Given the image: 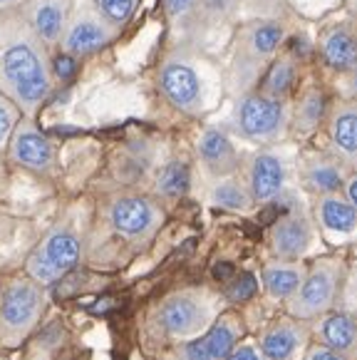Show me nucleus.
Returning <instances> with one entry per match:
<instances>
[{"instance_id": "1", "label": "nucleus", "mask_w": 357, "mask_h": 360, "mask_svg": "<svg viewBox=\"0 0 357 360\" xmlns=\"http://www.w3.org/2000/svg\"><path fill=\"white\" fill-rule=\"evenodd\" d=\"M53 50L30 30L20 8L0 13V95H6L22 117L35 120L55 90Z\"/></svg>"}, {"instance_id": "2", "label": "nucleus", "mask_w": 357, "mask_h": 360, "mask_svg": "<svg viewBox=\"0 0 357 360\" xmlns=\"http://www.w3.org/2000/svg\"><path fill=\"white\" fill-rule=\"evenodd\" d=\"M157 85L164 100L181 115L204 117L223 95V70L206 58L194 43H181L164 55L157 70Z\"/></svg>"}, {"instance_id": "3", "label": "nucleus", "mask_w": 357, "mask_h": 360, "mask_svg": "<svg viewBox=\"0 0 357 360\" xmlns=\"http://www.w3.org/2000/svg\"><path fill=\"white\" fill-rule=\"evenodd\" d=\"M283 20L268 18H248L236 27L231 40L228 65L223 70V92L233 100L256 90L268 65L283 50L285 43Z\"/></svg>"}, {"instance_id": "4", "label": "nucleus", "mask_w": 357, "mask_h": 360, "mask_svg": "<svg viewBox=\"0 0 357 360\" xmlns=\"http://www.w3.org/2000/svg\"><path fill=\"white\" fill-rule=\"evenodd\" d=\"M226 311L223 293L209 286H189L164 296L149 316V335L159 343H186L211 328Z\"/></svg>"}, {"instance_id": "5", "label": "nucleus", "mask_w": 357, "mask_h": 360, "mask_svg": "<svg viewBox=\"0 0 357 360\" xmlns=\"http://www.w3.org/2000/svg\"><path fill=\"white\" fill-rule=\"evenodd\" d=\"M48 311L45 286L32 281L27 274L13 276L0 288V345L18 348L22 345Z\"/></svg>"}, {"instance_id": "6", "label": "nucleus", "mask_w": 357, "mask_h": 360, "mask_svg": "<svg viewBox=\"0 0 357 360\" xmlns=\"http://www.w3.org/2000/svg\"><path fill=\"white\" fill-rule=\"evenodd\" d=\"M231 124L233 132L246 142L261 144V147L278 144L290 132V102L251 90L236 97Z\"/></svg>"}, {"instance_id": "7", "label": "nucleus", "mask_w": 357, "mask_h": 360, "mask_svg": "<svg viewBox=\"0 0 357 360\" xmlns=\"http://www.w3.org/2000/svg\"><path fill=\"white\" fill-rule=\"evenodd\" d=\"M345 269L347 264L340 256H320L313 261L305 271L303 283L288 301V316L313 323L325 313L335 311Z\"/></svg>"}, {"instance_id": "8", "label": "nucleus", "mask_w": 357, "mask_h": 360, "mask_svg": "<svg viewBox=\"0 0 357 360\" xmlns=\"http://www.w3.org/2000/svg\"><path fill=\"white\" fill-rule=\"evenodd\" d=\"M283 202V212L273 221L268 241H271V254L273 259L283 261H305V256L313 254L318 241V229L308 209L300 202L298 191L288 189L275 199Z\"/></svg>"}, {"instance_id": "9", "label": "nucleus", "mask_w": 357, "mask_h": 360, "mask_svg": "<svg viewBox=\"0 0 357 360\" xmlns=\"http://www.w3.org/2000/svg\"><path fill=\"white\" fill-rule=\"evenodd\" d=\"M82 238L70 224H55L25 261V274L40 286H53L79 264Z\"/></svg>"}, {"instance_id": "10", "label": "nucleus", "mask_w": 357, "mask_h": 360, "mask_svg": "<svg viewBox=\"0 0 357 360\" xmlns=\"http://www.w3.org/2000/svg\"><path fill=\"white\" fill-rule=\"evenodd\" d=\"M167 212L159 204V199L137 191H124L117 194L107 204V221L112 231L129 244H147L154 233L162 229Z\"/></svg>"}, {"instance_id": "11", "label": "nucleus", "mask_w": 357, "mask_h": 360, "mask_svg": "<svg viewBox=\"0 0 357 360\" xmlns=\"http://www.w3.org/2000/svg\"><path fill=\"white\" fill-rule=\"evenodd\" d=\"M117 35L119 30L97 13L92 0H74L58 50L72 55L74 60H84L102 53L112 40H117Z\"/></svg>"}, {"instance_id": "12", "label": "nucleus", "mask_w": 357, "mask_h": 360, "mask_svg": "<svg viewBox=\"0 0 357 360\" xmlns=\"http://www.w3.org/2000/svg\"><path fill=\"white\" fill-rule=\"evenodd\" d=\"M290 172H293V154L283 147H261L253 152L246 162V181L253 196V204H273L285 189H288Z\"/></svg>"}, {"instance_id": "13", "label": "nucleus", "mask_w": 357, "mask_h": 360, "mask_svg": "<svg viewBox=\"0 0 357 360\" xmlns=\"http://www.w3.org/2000/svg\"><path fill=\"white\" fill-rule=\"evenodd\" d=\"M243 335H246L243 316L233 308H226L199 338L171 345L167 360H226Z\"/></svg>"}, {"instance_id": "14", "label": "nucleus", "mask_w": 357, "mask_h": 360, "mask_svg": "<svg viewBox=\"0 0 357 360\" xmlns=\"http://www.w3.org/2000/svg\"><path fill=\"white\" fill-rule=\"evenodd\" d=\"M6 152L13 165H18L20 169L40 176L58 174V149H55L53 139L42 132L30 117H22L18 122Z\"/></svg>"}, {"instance_id": "15", "label": "nucleus", "mask_w": 357, "mask_h": 360, "mask_svg": "<svg viewBox=\"0 0 357 360\" xmlns=\"http://www.w3.org/2000/svg\"><path fill=\"white\" fill-rule=\"evenodd\" d=\"M263 360H303L313 343V323L293 316H280L266 326L258 335Z\"/></svg>"}, {"instance_id": "16", "label": "nucleus", "mask_w": 357, "mask_h": 360, "mask_svg": "<svg viewBox=\"0 0 357 360\" xmlns=\"http://www.w3.org/2000/svg\"><path fill=\"white\" fill-rule=\"evenodd\" d=\"M313 221L327 244L345 246L357 241V212L352 204L340 194L316 196L313 204Z\"/></svg>"}, {"instance_id": "17", "label": "nucleus", "mask_w": 357, "mask_h": 360, "mask_svg": "<svg viewBox=\"0 0 357 360\" xmlns=\"http://www.w3.org/2000/svg\"><path fill=\"white\" fill-rule=\"evenodd\" d=\"M298 181L300 189L313 196L340 194L347 179V167L342 165L335 154L310 152L298 159Z\"/></svg>"}, {"instance_id": "18", "label": "nucleus", "mask_w": 357, "mask_h": 360, "mask_svg": "<svg viewBox=\"0 0 357 360\" xmlns=\"http://www.w3.org/2000/svg\"><path fill=\"white\" fill-rule=\"evenodd\" d=\"M196 157H199L201 169L209 179H223V176L238 174L243 167V159L238 154L236 144L219 127H206L199 134Z\"/></svg>"}, {"instance_id": "19", "label": "nucleus", "mask_w": 357, "mask_h": 360, "mask_svg": "<svg viewBox=\"0 0 357 360\" xmlns=\"http://www.w3.org/2000/svg\"><path fill=\"white\" fill-rule=\"evenodd\" d=\"M72 3L74 0H25L20 6V13L42 43L50 50H58L65 25L70 20Z\"/></svg>"}, {"instance_id": "20", "label": "nucleus", "mask_w": 357, "mask_h": 360, "mask_svg": "<svg viewBox=\"0 0 357 360\" xmlns=\"http://www.w3.org/2000/svg\"><path fill=\"white\" fill-rule=\"evenodd\" d=\"M330 149L347 169L357 172V100H340L327 117Z\"/></svg>"}, {"instance_id": "21", "label": "nucleus", "mask_w": 357, "mask_h": 360, "mask_svg": "<svg viewBox=\"0 0 357 360\" xmlns=\"http://www.w3.org/2000/svg\"><path fill=\"white\" fill-rule=\"evenodd\" d=\"M313 335L347 360H357V316L345 311H330L313 321Z\"/></svg>"}, {"instance_id": "22", "label": "nucleus", "mask_w": 357, "mask_h": 360, "mask_svg": "<svg viewBox=\"0 0 357 360\" xmlns=\"http://www.w3.org/2000/svg\"><path fill=\"white\" fill-rule=\"evenodd\" d=\"M308 271L305 261H283L273 259L261 269V286L271 301L288 303L298 286L303 283V276Z\"/></svg>"}, {"instance_id": "23", "label": "nucleus", "mask_w": 357, "mask_h": 360, "mask_svg": "<svg viewBox=\"0 0 357 360\" xmlns=\"http://www.w3.org/2000/svg\"><path fill=\"white\" fill-rule=\"evenodd\" d=\"M318 50L327 68L335 72H350L357 65V32L350 25H332L318 40Z\"/></svg>"}, {"instance_id": "24", "label": "nucleus", "mask_w": 357, "mask_h": 360, "mask_svg": "<svg viewBox=\"0 0 357 360\" xmlns=\"http://www.w3.org/2000/svg\"><path fill=\"white\" fill-rule=\"evenodd\" d=\"M325 115H327L325 92L320 87L310 85L300 92L295 105L290 107V129L295 134H300V137H310V134L318 132Z\"/></svg>"}, {"instance_id": "25", "label": "nucleus", "mask_w": 357, "mask_h": 360, "mask_svg": "<svg viewBox=\"0 0 357 360\" xmlns=\"http://www.w3.org/2000/svg\"><path fill=\"white\" fill-rule=\"evenodd\" d=\"M295 82H298V60L290 50H280L263 72L256 90L275 100H288V95L295 90Z\"/></svg>"}, {"instance_id": "26", "label": "nucleus", "mask_w": 357, "mask_h": 360, "mask_svg": "<svg viewBox=\"0 0 357 360\" xmlns=\"http://www.w3.org/2000/svg\"><path fill=\"white\" fill-rule=\"evenodd\" d=\"M241 13V0H196L194 11L184 25L186 35H199L211 27L231 22Z\"/></svg>"}, {"instance_id": "27", "label": "nucleus", "mask_w": 357, "mask_h": 360, "mask_svg": "<svg viewBox=\"0 0 357 360\" xmlns=\"http://www.w3.org/2000/svg\"><path fill=\"white\" fill-rule=\"evenodd\" d=\"M209 204L216 209H223V212H238V214H246L256 207L246 181L238 174L214 179V184L209 189Z\"/></svg>"}, {"instance_id": "28", "label": "nucleus", "mask_w": 357, "mask_h": 360, "mask_svg": "<svg viewBox=\"0 0 357 360\" xmlns=\"http://www.w3.org/2000/svg\"><path fill=\"white\" fill-rule=\"evenodd\" d=\"M191 186V167L184 159H169L167 165L159 167L157 176H154V194L157 199H181Z\"/></svg>"}, {"instance_id": "29", "label": "nucleus", "mask_w": 357, "mask_h": 360, "mask_svg": "<svg viewBox=\"0 0 357 360\" xmlns=\"http://www.w3.org/2000/svg\"><path fill=\"white\" fill-rule=\"evenodd\" d=\"M92 3H95L97 13H100L112 27H117V30L122 32V27L134 18V13H137L142 0H92Z\"/></svg>"}, {"instance_id": "30", "label": "nucleus", "mask_w": 357, "mask_h": 360, "mask_svg": "<svg viewBox=\"0 0 357 360\" xmlns=\"http://www.w3.org/2000/svg\"><path fill=\"white\" fill-rule=\"evenodd\" d=\"M241 13L248 18H268V20H283L290 13L288 0H241Z\"/></svg>"}, {"instance_id": "31", "label": "nucleus", "mask_w": 357, "mask_h": 360, "mask_svg": "<svg viewBox=\"0 0 357 360\" xmlns=\"http://www.w3.org/2000/svg\"><path fill=\"white\" fill-rule=\"evenodd\" d=\"M335 311H345V313L357 316V264H352L345 269L340 293H337Z\"/></svg>"}, {"instance_id": "32", "label": "nucleus", "mask_w": 357, "mask_h": 360, "mask_svg": "<svg viewBox=\"0 0 357 360\" xmlns=\"http://www.w3.org/2000/svg\"><path fill=\"white\" fill-rule=\"evenodd\" d=\"M20 120H22V112L18 110L6 95H0V152L8 149V142H11L13 132H15Z\"/></svg>"}, {"instance_id": "33", "label": "nucleus", "mask_w": 357, "mask_h": 360, "mask_svg": "<svg viewBox=\"0 0 357 360\" xmlns=\"http://www.w3.org/2000/svg\"><path fill=\"white\" fill-rule=\"evenodd\" d=\"M256 293H258L256 276H253V274H241L226 286L223 298H226V303H246L248 298H253Z\"/></svg>"}, {"instance_id": "34", "label": "nucleus", "mask_w": 357, "mask_h": 360, "mask_svg": "<svg viewBox=\"0 0 357 360\" xmlns=\"http://www.w3.org/2000/svg\"><path fill=\"white\" fill-rule=\"evenodd\" d=\"M50 70H53L55 82H70V79L77 75V60H74L72 55L58 50V53H53V58H50Z\"/></svg>"}, {"instance_id": "35", "label": "nucleus", "mask_w": 357, "mask_h": 360, "mask_svg": "<svg viewBox=\"0 0 357 360\" xmlns=\"http://www.w3.org/2000/svg\"><path fill=\"white\" fill-rule=\"evenodd\" d=\"M196 0H164V11H167V18L171 25H186L191 11H194Z\"/></svg>"}, {"instance_id": "36", "label": "nucleus", "mask_w": 357, "mask_h": 360, "mask_svg": "<svg viewBox=\"0 0 357 360\" xmlns=\"http://www.w3.org/2000/svg\"><path fill=\"white\" fill-rule=\"evenodd\" d=\"M226 360H263V353H261V348H258V340L243 335V338L236 343V348L228 353Z\"/></svg>"}, {"instance_id": "37", "label": "nucleus", "mask_w": 357, "mask_h": 360, "mask_svg": "<svg viewBox=\"0 0 357 360\" xmlns=\"http://www.w3.org/2000/svg\"><path fill=\"white\" fill-rule=\"evenodd\" d=\"M335 3H337V0H288L290 11H298V13H303V15H308V18L320 15L323 11L332 8Z\"/></svg>"}, {"instance_id": "38", "label": "nucleus", "mask_w": 357, "mask_h": 360, "mask_svg": "<svg viewBox=\"0 0 357 360\" xmlns=\"http://www.w3.org/2000/svg\"><path fill=\"white\" fill-rule=\"evenodd\" d=\"M303 360H347V358H342L340 353L327 348V345L320 343V340H313V343L308 345V350H305Z\"/></svg>"}, {"instance_id": "39", "label": "nucleus", "mask_w": 357, "mask_h": 360, "mask_svg": "<svg viewBox=\"0 0 357 360\" xmlns=\"http://www.w3.org/2000/svg\"><path fill=\"white\" fill-rule=\"evenodd\" d=\"M342 196H345L347 202L352 204V209H355V212H357V172H352V174H347L345 186H342Z\"/></svg>"}, {"instance_id": "40", "label": "nucleus", "mask_w": 357, "mask_h": 360, "mask_svg": "<svg viewBox=\"0 0 357 360\" xmlns=\"http://www.w3.org/2000/svg\"><path fill=\"white\" fill-rule=\"evenodd\" d=\"M345 100H357V65L345 72Z\"/></svg>"}, {"instance_id": "41", "label": "nucleus", "mask_w": 357, "mask_h": 360, "mask_svg": "<svg viewBox=\"0 0 357 360\" xmlns=\"http://www.w3.org/2000/svg\"><path fill=\"white\" fill-rule=\"evenodd\" d=\"M25 0H0V13L3 11H13V8H20Z\"/></svg>"}, {"instance_id": "42", "label": "nucleus", "mask_w": 357, "mask_h": 360, "mask_svg": "<svg viewBox=\"0 0 357 360\" xmlns=\"http://www.w3.org/2000/svg\"><path fill=\"white\" fill-rule=\"evenodd\" d=\"M347 11H350L352 18H357V0H347Z\"/></svg>"}, {"instance_id": "43", "label": "nucleus", "mask_w": 357, "mask_h": 360, "mask_svg": "<svg viewBox=\"0 0 357 360\" xmlns=\"http://www.w3.org/2000/svg\"><path fill=\"white\" fill-rule=\"evenodd\" d=\"M65 360H89V355L87 353H77V355H70V358H65Z\"/></svg>"}]
</instances>
